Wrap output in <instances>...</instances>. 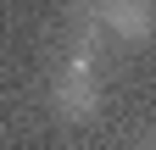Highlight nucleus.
Segmentation results:
<instances>
[{
  "label": "nucleus",
  "mask_w": 156,
  "mask_h": 150,
  "mask_svg": "<svg viewBox=\"0 0 156 150\" xmlns=\"http://www.w3.org/2000/svg\"><path fill=\"white\" fill-rule=\"evenodd\" d=\"M50 106L62 122H95V111H101V84H95V61H73L56 72L50 84Z\"/></svg>",
  "instance_id": "nucleus-1"
},
{
  "label": "nucleus",
  "mask_w": 156,
  "mask_h": 150,
  "mask_svg": "<svg viewBox=\"0 0 156 150\" xmlns=\"http://www.w3.org/2000/svg\"><path fill=\"white\" fill-rule=\"evenodd\" d=\"M95 6H101V0H95Z\"/></svg>",
  "instance_id": "nucleus-4"
},
{
  "label": "nucleus",
  "mask_w": 156,
  "mask_h": 150,
  "mask_svg": "<svg viewBox=\"0 0 156 150\" xmlns=\"http://www.w3.org/2000/svg\"><path fill=\"white\" fill-rule=\"evenodd\" d=\"M145 150H156V134H151V139H145Z\"/></svg>",
  "instance_id": "nucleus-3"
},
{
  "label": "nucleus",
  "mask_w": 156,
  "mask_h": 150,
  "mask_svg": "<svg viewBox=\"0 0 156 150\" xmlns=\"http://www.w3.org/2000/svg\"><path fill=\"white\" fill-rule=\"evenodd\" d=\"M101 28L106 39H128V45H145L156 33V0H101Z\"/></svg>",
  "instance_id": "nucleus-2"
}]
</instances>
